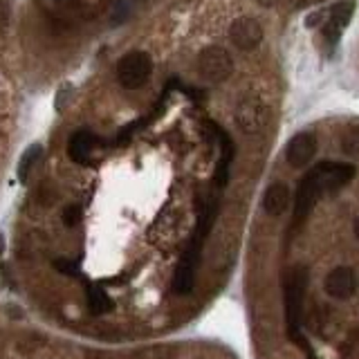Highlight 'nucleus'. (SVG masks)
Here are the masks:
<instances>
[{
	"label": "nucleus",
	"mask_w": 359,
	"mask_h": 359,
	"mask_svg": "<svg viewBox=\"0 0 359 359\" xmlns=\"http://www.w3.org/2000/svg\"><path fill=\"white\" fill-rule=\"evenodd\" d=\"M355 173H357V166L348 162H319L314 168H310L296 189L294 227L301 225L305 218L312 214L314 205L321 200L326 193H335L339 189H344L355 177Z\"/></svg>",
	"instance_id": "f257e3e1"
},
{
	"label": "nucleus",
	"mask_w": 359,
	"mask_h": 359,
	"mask_svg": "<svg viewBox=\"0 0 359 359\" xmlns=\"http://www.w3.org/2000/svg\"><path fill=\"white\" fill-rule=\"evenodd\" d=\"M218 212H221V200H218V198H209L207 205L202 207L200 216H198V225H196V232L191 236V241H189L184 254L177 263L175 276H173V292L175 294H189L193 290L196 274H198V267H200V258H202V247H205L207 236L216 223Z\"/></svg>",
	"instance_id": "f03ea898"
},
{
	"label": "nucleus",
	"mask_w": 359,
	"mask_h": 359,
	"mask_svg": "<svg viewBox=\"0 0 359 359\" xmlns=\"http://www.w3.org/2000/svg\"><path fill=\"white\" fill-rule=\"evenodd\" d=\"M305 290H308V269L305 267H292L290 274L285 276V324H287V335L294 339L296 344L303 342L301 337V319H303V301H305Z\"/></svg>",
	"instance_id": "7ed1b4c3"
},
{
	"label": "nucleus",
	"mask_w": 359,
	"mask_h": 359,
	"mask_svg": "<svg viewBox=\"0 0 359 359\" xmlns=\"http://www.w3.org/2000/svg\"><path fill=\"white\" fill-rule=\"evenodd\" d=\"M153 74V58L148 52L133 49L117 63V81L126 90H139Z\"/></svg>",
	"instance_id": "20e7f679"
},
{
	"label": "nucleus",
	"mask_w": 359,
	"mask_h": 359,
	"mask_svg": "<svg viewBox=\"0 0 359 359\" xmlns=\"http://www.w3.org/2000/svg\"><path fill=\"white\" fill-rule=\"evenodd\" d=\"M198 74H200L207 83H223L234 74V58L225 47H205L198 54Z\"/></svg>",
	"instance_id": "39448f33"
},
{
	"label": "nucleus",
	"mask_w": 359,
	"mask_h": 359,
	"mask_svg": "<svg viewBox=\"0 0 359 359\" xmlns=\"http://www.w3.org/2000/svg\"><path fill=\"white\" fill-rule=\"evenodd\" d=\"M236 126L238 131L245 135H256L261 133L265 124V106L261 99L256 97H243L241 104L236 106Z\"/></svg>",
	"instance_id": "423d86ee"
},
{
	"label": "nucleus",
	"mask_w": 359,
	"mask_h": 359,
	"mask_svg": "<svg viewBox=\"0 0 359 359\" xmlns=\"http://www.w3.org/2000/svg\"><path fill=\"white\" fill-rule=\"evenodd\" d=\"M209 128L214 131L216 142H218V146H221V159H218V164H216L214 184L218 189H225L229 184V175H232V162H234V157H236V146L232 142V137H229L218 124L209 122Z\"/></svg>",
	"instance_id": "0eeeda50"
},
{
	"label": "nucleus",
	"mask_w": 359,
	"mask_h": 359,
	"mask_svg": "<svg viewBox=\"0 0 359 359\" xmlns=\"http://www.w3.org/2000/svg\"><path fill=\"white\" fill-rule=\"evenodd\" d=\"M229 41L238 49H254L263 41V27L256 18H236L229 27Z\"/></svg>",
	"instance_id": "6e6552de"
},
{
	"label": "nucleus",
	"mask_w": 359,
	"mask_h": 359,
	"mask_svg": "<svg viewBox=\"0 0 359 359\" xmlns=\"http://www.w3.org/2000/svg\"><path fill=\"white\" fill-rule=\"evenodd\" d=\"M317 137L312 133H296L285 146V159L294 168H303L314 159L317 155Z\"/></svg>",
	"instance_id": "1a4fd4ad"
},
{
	"label": "nucleus",
	"mask_w": 359,
	"mask_h": 359,
	"mask_svg": "<svg viewBox=\"0 0 359 359\" xmlns=\"http://www.w3.org/2000/svg\"><path fill=\"white\" fill-rule=\"evenodd\" d=\"M326 292L330 294L333 298H339V301H346L351 298L357 290V274L353 267H335L328 272L326 281H324Z\"/></svg>",
	"instance_id": "9d476101"
},
{
	"label": "nucleus",
	"mask_w": 359,
	"mask_h": 359,
	"mask_svg": "<svg viewBox=\"0 0 359 359\" xmlns=\"http://www.w3.org/2000/svg\"><path fill=\"white\" fill-rule=\"evenodd\" d=\"M353 12H355V0H342V3H337L330 9V18H328V23L321 29L326 43L330 47H335L339 43L344 29L348 27V23H351Z\"/></svg>",
	"instance_id": "9b49d317"
},
{
	"label": "nucleus",
	"mask_w": 359,
	"mask_h": 359,
	"mask_svg": "<svg viewBox=\"0 0 359 359\" xmlns=\"http://www.w3.org/2000/svg\"><path fill=\"white\" fill-rule=\"evenodd\" d=\"M290 189H287V184L283 182H274L267 186V191L263 196V212L267 216H281L287 207H290Z\"/></svg>",
	"instance_id": "f8f14e48"
},
{
	"label": "nucleus",
	"mask_w": 359,
	"mask_h": 359,
	"mask_svg": "<svg viewBox=\"0 0 359 359\" xmlns=\"http://www.w3.org/2000/svg\"><path fill=\"white\" fill-rule=\"evenodd\" d=\"M97 144V139L93 133L88 131H79L70 137L67 142V155L72 162L77 164H90V155H93V148Z\"/></svg>",
	"instance_id": "ddd939ff"
},
{
	"label": "nucleus",
	"mask_w": 359,
	"mask_h": 359,
	"mask_svg": "<svg viewBox=\"0 0 359 359\" xmlns=\"http://www.w3.org/2000/svg\"><path fill=\"white\" fill-rule=\"evenodd\" d=\"M88 305H90V312L93 314H106L113 310V298L106 294L104 287H97V285H90L88 287Z\"/></svg>",
	"instance_id": "4468645a"
},
{
	"label": "nucleus",
	"mask_w": 359,
	"mask_h": 359,
	"mask_svg": "<svg viewBox=\"0 0 359 359\" xmlns=\"http://www.w3.org/2000/svg\"><path fill=\"white\" fill-rule=\"evenodd\" d=\"M43 155V146L41 144H32L27 148V151L23 153L21 162H18V180L21 182H25V180L29 177V173H32V168L36 166V162L41 159Z\"/></svg>",
	"instance_id": "2eb2a0df"
},
{
	"label": "nucleus",
	"mask_w": 359,
	"mask_h": 359,
	"mask_svg": "<svg viewBox=\"0 0 359 359\" xmlns=\"http://www.w3.org/2000/svg\"><path fill=\"white\" fill-rule=\"evenodd\" d=\"M342 148L346 155H359V128H353L351 133H346Z\"/></svg>",
	"instance_id": "dca6fc26"
},
{
	"label": "nucleus",
	"mask_w": 359,
	"mask_h": 359,
	"mask_svg": "<svg viewBox=\"0 0 359 359\" xmlns=\"http://www.w3.org/2000/svg\"><path fill=\"white\" fill-rule=\"evenodd\" d=\"M54 267L58 269L61 274H67V276H79V265L67 261V258H56L54 261Z\"/></svg>",
	"instance_id": "f3484780"
},
{
	"label": "nucleus",
	"mask_w": 359,
	"mask_h": 359,
	"mask_svg": "<svg viewBox=\"0 0 359 359\" xmlns=\"http://www.w3.org/2000/svg\"><path fill=\"white\" fill-rule=\"evenodd\" d=\"M79 218H81V209H79L77 205H70L65 207V212H63V223L67 227H74L79 223Z\"/></svg>",
	"instance_id": "a211bd4d"
},
{
	"label": "nucleus",
	"mask_w": 359,
	"mask_h": 359,
	"mask_svg": "<svg viewBox=\"0 0 359 359\" xmlns=\"http://www.w3.org/2000/svg\"><path fill=\"white\" fill-rule=\"evenodd\" d=\"M133 3H137V0H119V7H122L124 14H128V9H131Z\"/></svg>",
	"instance_id": "6ab92c4d"
},
{
	"label": "nucleus",
	"mask_w": 359,
	"mask_h": 359,
	"mask_svg": "<svg viewBox=\"0 0 359 359\" xmlns=\"http://www.w3.org/2000/svg\"><path fill=\"white\" fill-rule=\"evenodd\" d=\"M355 236L359 238V218H357V223H355Z\"/></svg>",
	"instance_id": "aec40b11"
},
{
	"label": "nucleus",
	"mask_w": 359,
	"mask_h": 359,
	"mask_svg": "<svg viewBox=\"0 0 359 359\" xmlns=\"http://www.w3.org/2000/svg\"><path fill=\"white\" fill-rule=\"evenodd\" d=\"M0 249H3V236H0Z\"/></svg>",
	"instance_id": "412c9836"
}]
</instances>
